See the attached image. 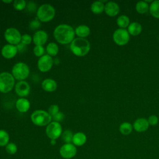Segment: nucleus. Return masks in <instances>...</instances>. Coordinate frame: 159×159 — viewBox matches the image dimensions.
Masks as SVG:
<instances>
[{"label":"nucleus","mask_w":159,"mask_h":159,"mask_svg":"<svg viewBox=\"0 0 159 159\" xmlns=\"http://www.w3.org/2000/svg\"><path fill=\"white\" fill-rule=\"evenodd\" d=\"M48 39V35L46 32L43 30L37 31L33 36V42L35 46H42L44 45Z\"/></svg>","instance_id":"obj_13"},{"label":"nucleus","mask_w":159,"mask_h":159,"mask_svg":"<svg viewBox=\"0 0 159 159\" xmlns=\"http://www.w3.org/2000/svg\"><path fill=\"white\" fill-rule=\"evenodd\" d=\"M26 2L24 0H16L13 3L14 7L17 11H22L26 7Z\"/></svg>","instance_id":"obj_30"},{"label":"nucleus","mask_w":159,"mask_h":159,"mask_svg":"<svg viewBox=\"0 0 159 159\" xmlns=\"http://www.w3.org/2000/svg\"><path fill=\"white\" fill-rule=\"evenodd\" d=\"M45 50L44 48L42 46H35L34 48V53L36 57H42L44 54Z\"/></svg>","instance_id":"obj_32"},{"label":"nucleus","mask_w":159,"mask_h":159,"mask_svg":"<svg viewBox=\"0 0 159 159\" xmlns=\"http://www.w3.org/2000/svg\"><path fill=\"white\" fill-rule=\"evenodd\" d=\"M2 2H5V3H7V4H9V3L12 2V1H4V0H3V1H2Z\"/></svg>","instance_id":"obj_41"},{"label":"nucleus","mask_w":159,"mask_h":159,"mask_svg":"<svg viewBox=\"0 0 159 159\" xmlns=\"http://www.w3.org/2000/svg\"><path fill=\"white\" fill-rule=\"evenodd\" d=\"M149 125H156L158 122V118L155 115L150 116L147 119Z\"/></svg>","instance_id":"obj_35"},{"label":"nucleus","mask_w":159,"mask_h":159,"mask_svg":"<svg viewBox=\"0 0 159 159\" xmlns=\"http://www.w3.org/2000/svg\"><path fill=\"white\" fill-rule=\"evenodd\" d=\"M6 151L10 155H14L17 152V147L14 143H9L6 146Z\"/></svg>","instance_id":"obj_31"},{"label":"nucleus","mask_w":159,"mask_h":159,"mask_svg":"<svg viewBox=\"0 0 159 159\" xmlns=\"http://www.w3.org/2000/svg\"><path fill=\"white\" fill-rule=\"evenodd\" d=\"M149 127L147 119L145 118H139L135 120L133 124V128L137 132H143L146 131Z\"/></svg>","instance_id":"obj_16"},{"label":"nucleus","mask_w":159,"mask_h":159,"mask_svg":"<svg viewBox=\"0 0 159 159\" xmlns=\"http://www.w3.org/2000/svg\"><path fill=\"white\" fill-rule=\"evenodd\" d=\"M112 39L117 45L122 46L126 45L129 42L130 40V35L127 30L120 28L114 31Z\"/></svg>","instance_id":"obj_8"},{"label":"nucleus","mask_w":159,"mask_h":159,"mask_svg":"<svg viewBox=\"0 0 159 159\" xmlns=\"http://www.w3.org/2000/svg\"><path fill=\"white\" fill-rule=\"evenodd\" d=\"M9 141V135L4 130H0V147H6Z\"/></svg>","instance_id":"obj_28"},{"label":"nucleus","mask_w":159,"mask_h":159,"mask_svg":"<svg viewBox=\"0 0 159 159\" xmlns=\"http://www.w3.org/2000/svg\"><path fill=\"white\" fill-rule=\"evenodd\" d=\"M32 37L29 34H24L21 37V43L24 45H29L32 42Z\"/></svg>","instance_id":"obj_34"},{"label":"nucleus","mask_w":159,"mask_h":159,"mask_svg":"<svg viewBox=\"0 0 159 159\" xmlns=\"http://www.w3.org/2000/svg\"><path fill=\"white\" fill-rule=\"evenodd\" d=\"M12 73L14 79L23 81V80H25L28 77L30 70L27 65L22 62H19L14 65Z\"/></svg>","instance_id":"obj_6"},{"label":"nucleus","mask_w":159,"mask_h":159,"mask_svg":"<svg viewBox=\"0 0 159 159\" xmlns=\"http://www.w3.org/2000/svg\"><path fill=\"white\" fill-rule=\"evenodd\" d=\"M26 9L27 11L30 12H34L36 10V4L33 1H29L26 5Z\"/></svg>","instance_id":"obj_36"},{"label":"nucleus","mask_w":159,"mask_h":159,"mask_svg":"<svg viewBox=\"0 0 159 159\" xmlns=\"http://www.w3.org/2000/svg\"><path fill=\"white\" fill-rule=\"evenodd\" d=\"M6 40L11 45H18L21 41V35L19 31L15 28H8L4 33Z\"/></svg>","instance_id":"obj_9"},{"label":"nucleus","mask_w":159,"mask_h":159,"mask_svg":"<svg viewBox=\"0 0 159 159\" xmlns=\"http://www.w3.org/2000/svg\"><path fill=\"white\" fill-rule=\"evenodd\" d=\"M142 30V27L141 24L139 22H134L129 24V25L128 26L127 31L129 33V34L134 36H137L141 33Z\"/></svg>","instance_id":"obj_20"},{"label":"nucleus","mask_w":159,"mask_h":159,"mask_svg":"<svg viewBox=\"0 0 159 159\" xmlns=\"http://www.w3.org/2000/svg\"><path fill=\"white\" fill-rule=\"evenodd\" d=\"M52 119L54 120V121L59 122L62 121L63 120L64 114L61 112H58L56 115H55L54 116L52 117Z\"/></svg>","instance_id":"obj_38"},{"label":"nucleus","mask_w":159,"mask_h":159,"mask_svg":"<svg viewBox=\"0 0 159 159\" xmlns=\"http://www.w3.org/2000/svg\"><path fill=\"white\" fill-rule=\"evenodd\" d=\"M73 134L70 130H66L61 134V139L65 143H71L72 142Z\"/></svg>","instance_id":"obj_29"},{"label":"nucleus","mask_w":159,"mask_h":159,"mask_svg":"<svg viewBox=\"0 0 159 159\" xmlns=\"http://www.w3.org/2000/svg\"><path fill=\"white\" fill-rule=\"evenodd\" d=\"M60 156L65 159H71L73 158L77 153V148L73 143H65L60 148Z\"/></svg>","instance_id":"obj_10"},{"label":"nucleus","mask_w":159,"mask_h":159,"mask_svg":"<svg viewBox=\"0 0 159 159\" xmlns=\"http://www.w3.org/2000/svg\"><path fill=\"white\" fill-rule=\"evenodd\" d=\"M48 113H49V114L52 116V117H53V116H54L55 115H56L59 111V107H58V106H57V105H56V104H52V105H51L50 107H49V108H48Z\"/></svg>","instance_id":"obj_33"},{"label":"nucleus","mask_w":159,"mask_h":159,"mask_svg":"<svg viewBox=\"0 0 159 159\" xmlns=\"http://www.w3.org/2000/svg\"><path fill=\"white\" fill-rule=\"evenodd\" d=\"M149 11L153 17L159 18V0H155L152 2L149 6Z\"/></svg>","instance_id":"obj_23"},{"label":"nucleus","mask_w":159,"mask_h":159,"mask_svg":"<svg viewBox=\"0 0 159 159\" xmlns=\"http://www.w3.org/2000/svg\"><path fill=\"white\" fill-rule=\"evenodd\" d=\"M30 86L25 81H20L16 84L15 91L17 94L21 97L27 96L30 93Z\"/></svg>","instance_id":"obj_12"},{"label":"nucleus","mask_w":159,"mask_h":159,"mask_svg":"<svg viewBox=\"0 0 159 159\" xmlns=\"http://www.w3.org/2000/svg\"><path fill=\"white\" fill-rule=\"evenodd\" d=\"M53 63V61L52 57L47 54L43 55L39 58L37 62V66L40 71L47 72L52 68Z\"/></svg>","instance_id":"obj_11"},{"label":"nucleus","mask_w":159,"mask_h":159,"mask_svg":"<svg viewBox=\"0 0 159 159\" xmlns=\"http://www.w3.org/2000/svg\"><path fill=\"white\" fill-rule=\"evenodd\" d=\"M54 7L49 4H44L40 6L37 11V16L39 20L47 22L52 20L55 16Z\"/></svg>","instance_id":"obj_4"},{"label":"nucleus","mask_w":159,"mask_h":159,"mask_svg":"<svg viewBox=\"0 0 159 159\" xmlns=\"http://www.w3.org/2000/svg\"><path fill=\"white\" fill-rule=\"evenodd\" d=\"M75 32L80 38H84L89 35L90 29L86 25H80L76 28Z\"/></svg>","instance_id":"obj_21"},{"label":"nucleus","mask_w":159,"mask_h":159,"mask_svg":"<svg viewBox=\"0 0 159 159\" xmlns=\"http://www.w3.org/2000/svg\"><path fill=\"white\" fill-rule=\"evenodd\" d=\"M86 135L83 132H79L73 134L72 142L75 146H82L86 142Z\"/></svg>","instance_id":"obj_17"},{"label":"nucleus","mask_w":159,"mask_h":159,"mask_svg":"<svg viewBox=\"0 0 159 159\" xmlns=\"http://www.w3.org/2000/svg\"><path fill=\"white\" fill-rule=\"evenodd\" d=\"M42 87L45 91L53 92L57 89V84L55 80L50 78H47L43 81Z\"/></svg>","instance_id":"obj_18"},{"label":"nucleus","mask_w":159,"mask_h":159,"mask_svg":"<svg viewBox=\"0 0 159 159\" xmlns=\"http://www.w3.org/2000/svg\"><path fill=\"white\" fill-rule=\"evenodd\" d=\"M119 5L113 1H109L104 6V11L106 14L111 17L117 16L119 12Z\"/></svg>","instance_id":"obj_15"},{"label":"nucleus","mask_w":159,"mask_h":159,"mask_svg":"<svg viewBox=\"0 0 159 159\" xmlns=\"http://www.w3.org/2000/svg\"><path fill=\"white\" fill-rule=\"evenodd\" d=\"M16 47L17 48V52H22L25 50V45L22 43L17 45Z\"/></svg>","instance_id":"obj_39"},{"label":"nucleus","mask_w":159,"mask_h":159,"mask_svg":"<svg viewBox=\"0 0 159 159\" xmlns=\"http://www.w3.org/2000/svg\"><path fill=\"white\" fill-rule=\"evenodd\" d=\"M50 144L52 145H54L56 144V140H50Z\"/></svg>","instance_id":"obj_40"},{"label":"nucleus","mask_w":159,"mask_h":159,"mask_svg":"<svg viewBox=\"0 0 159 159\" xmlns=\"http://www.w3.org/2000/svg\"><path fill=\"white\" fill-rule=\"evenodd\" d=\"M70 50L74 55L78 57H83L88 53L90 50V43L88 40L78 37L71 42Z\"/></svg>","instance_id":"obj_2"},{"label":"nucleus","mask_w":159,"mask_h":159,"mask_svg":"<svg viewBox=\"0 0 159 159\" xmlns=\"http://www.w3.org/2000/svg\"><path fill=\"white\" fill-rule=\"evenodd\" d=\"M117 24L120 29L128 27L130 24L129 17L125 15H121L117 19Z\"/></svg>","instance_id":"obj_26"},{"label":"nucleus","mask_w":159,"mask_h":159,"mask_svg":"<svg viewBox=\"0 0 159 159\" xmlns=\"http://www.w3.org/2000/svg\"><path fill=\"white\" fill-rule=\"evenodd\" d=\"M47 137L51 140H56L59 138L62 134V127L61 124L55 121L51 122L47 125L45 130Z\"/></svg>","instance_id":"obj_7"},{"label":"nucleus","mask_w":159,"mask_h":159,"mask_svg":"<svg viewBox=\"0 0 159 159\" xmlns=\"http://www.w3.org/2000/svg\"><path fill=\"white\" fill-rule=\"evenodd\" d=\"M30 119L35 125L37 126H45L51 122L52 117L47 111L37 110L31 114Z\"/></svg>","instance_id":"obj_3"},{"label":"nucleus","mask_w":159,"mask_h":159,"mask_svg":"<svg viewBox=\"0 0 159 159\" xmlns=\"http://www.w3.org/2000/svg\"><path fill=\"white\" fill-rule=\"evenodd\" d=\"M75 31L73 27L67 24H60L54 30L53 35L55 40L61 44L71 43L74 40Z\"/></svg>","instance_id":"obj_1"},{"label":"nucleus","mask_w":159,"mask_h":159,"mask_svg":"<svg viewBox=\"0 0 159 159\" xmlns=\"http://www.w3.org/2000/svg\"><path fill=\"white\" fill-rule=\"evenodd\" d=\"M40 26V22L38 20V19H34V20L31 21L30 24H29V27L31 29H33V30H35V29H39Z\"/></svg>","instance_id":"obj_37"},{"label":"nucleus","mask_w":159,"mask_h":159,"mask_svg":"<svg viewBox=\"0 0 159 159\" xmlns=\"http://www.w3.org/2000/svg\"><path fill=\"white\" fill-rule=\"evenodd\" d=\"M46 50L48 55L51 57L55 56L58 52V47L55 43L51 42L47 45Z\"/></svg>","instance_id":"obj_27"},{"label":"nucleus","mask_w":159,"mask_h":159,"mask_svg":"<svg viewBox=\"0 0 159 159\" xmlns=\"http://www.w3.org/2000/svg\"><path fill=\"white\" fill-rule=\"evenodd\" d=\"M135 9L140 14H145L149 11V5L145 1H140L137 2Z\"/></svg>","instance_id":"obj_25"},{"label":"nucleus","mask_w":159,"mask_h":159,"mask_svg":"<svg viewBox=\"0 0 159 159\" xmlns=\"http://www.w3.org/2000/svg\"><path fill=\"white\" fill-rule=\"evenodd\" d=\"M17 53L16 46L7 44L4 45L1 50V55L6 58L10 59L14 57Z\"/></svg>","instance_id":"obj_14"},{"label":"nucleus","mask_w":159,"mask_h":159,"mask_svg":"<svg viewBox=\"0 0 159 159\" xmlns=\"http://www.w3.org/2000/svg\"><path fill=\"white\" fill-rule=\"evenodd\" d=\"M15 80L12 75L7 72L0 73V92L7 93L11 91L14 85Z\"/></svg>","instance_id":"obj_5"},{"label":"nucleus","mask_w":159,"mask_h":159,"mask_svg":"<svg viewBox=\"0 0 159 159\" xmlns=\"http://www.w3.org/2000/svg\"><path fill=\"white\" fill-rule=\"evenodd\" d=\"M16 107L20 112H26L30 108V102L27 99L20 98L16 101Z\"/></svg>","instance_id":"obj_19"},{"label":"nucleus","mask_w":159,"mask_h":159,"mask_svg":"<svg viewBox=\"0 0 159 159\" xmlns=\"http://www.w3.org/2000/svg\"><path fill=\"white\" fill-rule=\"evenodd\" d=\"M104 6L102 1H94L91 6V10L94 14H99L104 11Z\"/></svg>","instance_id":"obj_22"},{"label":"nucleus","mask_w":159,"mask_h":159,"mask_svg":"<svg viewBox=\"0 0 159 159\" xmlns=\"http://www.w3.org/2000/svg\"><path fill=\"white\" fill-rule=\"evenodd\" d=\"M133 125L129 122H124L119 126V132L124 135H128L132 132Z\"/></svg>","instance_id":"obj_24"}]
</instances>
